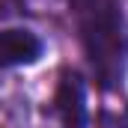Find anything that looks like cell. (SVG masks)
Wrapping results in <instances>:
<instances>
[{
    "mask_svg": "<svg viewBox=\"0 0 128 128\" xmlns=\"http://www.w3.org/2000/svg\"><path fill=\"white\" fill-rule=\"evenodd\" d=\"M51 119L57 128H86V90L74 72H63L51 101Z\"/></svg>",
    "mask_w": 128,
    "mask_h": 128,
    "instance_id": "cell-2",
    "label": "cell"
},
{
    "mask_svg": "<svg viewBox=\"0 0 128 128\" xmlns=\"http://www.w3.org/2000/svg\"><path fill=\"white\" fill-rule=\"evenodd\" d=\"M98 128H128V122H122V119H116V116H104Z\"/></svg>",
    "mask_w": 128,
    "mask_h": 128,
    "instance_id": "cell-4",
    "label": "cell"
},
{
    "mask_svg": "<svg viewBox=\"0 0 128 128\" xmlns=\"http://www.w3.org/2000/svg\"><path fill=\"white\" fill-rule=\"evenodd\" d=\"M42 57V39L30 30H0V72L36 63Z\"/></svg>",
    "mask_w": 128,
    "mask_h": 128,
    "instance_id": "cell-3",
    "label": "cell"
},
{
    "mask_svg": "<svg viewBox=\"0 0 128 128\" xmlns=\"http://www.w3.org/2000/svg\"><path fill=\"white\" fill-rule=\"evenodd\" d=\"M84 51L104 86H119L128 66V24L119 0H72Z\"/></svg>",
    "mask_w": 128,
    "mask_h": 128,
    "instance_id": "cell-1",
    "label": "cell"
}]
</instances>
